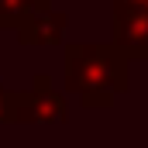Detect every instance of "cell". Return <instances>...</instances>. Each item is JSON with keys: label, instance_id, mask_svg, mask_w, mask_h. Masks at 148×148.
Instances as JSON below:
<instances>
[{"label": "cell", "instance_id": "6da1fadb", "mask_svg": "<svg viewBox=\"0 0 148 148\" xmlns=\"http://www.w3.org/2000/svg\"><path fill=\"white\" fill-rule=\"evenodd\" d=\"M131 86V59L114 41H69L66 45V90L86 110H107Z\"/></svg>", "mask_w": 148, "mask_h": 148}, {"label": "cell", "instance_id": "5b68a950", "mask_svg": "<svg viewBox=\"0 0 148 148\" xmlns=\"http://www.w3.org/2000/svg\"><path fill=\"white\" fill-rule=\"evenodd\" d=\"M14 107H17V90H7L0 83V124H14Z\"/></svg>", "mask_w": 148, "mask_h": 148}, {"label": "cell", "instance_id": "8992f818", "mask_svg": "<svg viewBox=\"0 0 148 148\" xmlns=\"http://www.w3.org/2000/svg\"><path fill=\"white\" fill-rule=\"evenodd\" d=\"M17 3V10L24 14V17H31L35 10H45V7H52V0H14Z\"/></svg>", "mask_w": 148, "mask_h": 148}, {"label": "cell", "instance_id": "52a82bcc", "mask_svg": "<svg viewBox=\"0 0 148 148\" xmlns=\"http://www.w3.org/2000/svg\"><path fill=\"white\" fill-rule=\"evenodd\" d=\"M110 7H134V10H148V0H110Z\"/></svg>", "mask_w": 148, "mask_h": 148}, {"label": "cell", "instance_id": "277c9868", "mask_svg": "<svg viewBox=\"0 0 148 148\" xmlns=\"http://www.w3.org/2000/svg\"><path fill=\"white\" fill-rule=\"evenodd\" d=\"M66 28H69V14L45 7V10H35L31 17H24V24L17 28V41L21 45H62Z\"/></svg>", "mask_w": 148, "mask_h": 148}, {"label": "cell", "instance_id": "7a4b0ae2", "mask_svg": "<svg viewBox=\"0 0 148 148\" xmlns=\"http://www.w3.org/2000/svg\"><path fill=\"white\" fill-rule=\"evenodd\" d=\"M66 121H69L66 97L52 86L45 73L31 79V90H17L14 124H66Z\"/></svg>", "mask_w": 148, "mask_h": 148}, {"label": "cell", "instance_id": "3957f363", "mask_svg": "<svg viewBox=\"0 0 148 148\" xmlns=\"http://www.w3.org/2000/svg\"><path fill=\"white\" fill-rule=\"evenodd\" d=\"M110 41L131 62H148V10L110 7Z\"/></svg>", "mask_w": 148, "mask_h": 148}]
</instances>
